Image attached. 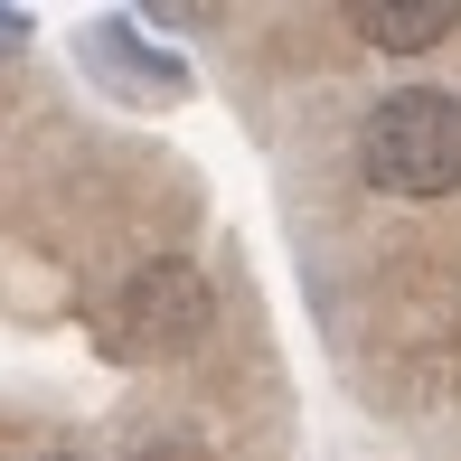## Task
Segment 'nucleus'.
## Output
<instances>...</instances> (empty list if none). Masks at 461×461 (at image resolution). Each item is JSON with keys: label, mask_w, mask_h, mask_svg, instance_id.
I'll use <instances>...</instances> for the list:
<instances>
[{"label": "nucleus", "mask_w": 461, "mask_h": 461, "mask_svg": "<svg viewBox=\"0 0 461 461\" xmlns=\"http://www.w3.org/2000/svg\"><path fill=\"white\" fill-rule=\"evenodd\" d=\"M358 170L386 198H443V188H461V95H443V86L376 95L367 132H358Z\"/></svg>", "instance_id": "1"}, {"label": "nucleus", "mask_w": 461, "mask_h": 461, "mask_svg": "<svg viewBox=\"0 0 461 461\" xmlns=\"http://www.w3.org/2000/svg\"><path fill=\"white\" fill-rule=\"evenodd\" d=\"M10 38H19V19H10V10H0V48H10Z\"/></svg>", "instance_id": "4"}, {"label": "nucleus", "mask_w": 461, "mask_h": 461, "mask_svg": "<svg viewBox=\"0 0 461 461\" xmlns=\"http://www.w3.org/2000/svg\"><path fill=\"white\" fill-rule=\"evenodd\" d=\"M57 461H76V452H57Z\"/></svg>", "instance_id": "5"}, {"label": "nucleus", "mask_w": 461, "mask_h": 461, "mask_svg": "<svg viewBox=\"0 0 461 461\" xmlns=\"http://www.w3.org/2000/svg\"><path fill=\"white\" fill-rule=\"evenodd\" d=\"M207 311H217L207 274L179 264V255H160V264H141V274L113 292V348L122 358H170V348H188L207 330Z\"/></svg>", "instance_id": "2"}, {"label": "nucleus", "mask_w": 461, "mask_h": 461, "mask_svg": "<svg viewBox=\"0 0 461 461\" xmlns=\"http://www.w3.org/2000/svg\"><path fill=\"white\" fill-rule=\"evenodd\" d=\"M348 29L386 57H414V48H443L461 29V0H348Z\"/></svg>", "instance_id": "3"}]
</instances>
